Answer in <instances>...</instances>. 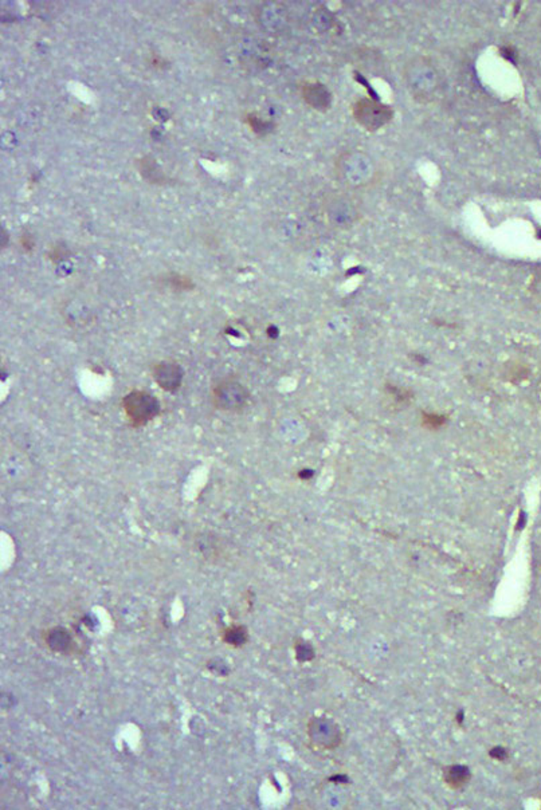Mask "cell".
<instances>
[{"label":"cell","mask_w":541,"mask_h":810,"mask_svg":"<svg viewBox=\"0 0 541 810\" xmlns=\"http://www.w3.org/2000/svg\"><path fill=\"white\" fill-rule=\"evenodd\" d=\"M247 121H249V124H250L251 129H253L254 132L260 133V135H265V133H268V132H269V130L271 129L270 122L261 121V119H260V118H257V117L249 116Z\"/></svg>","instance_id":"cell-17"},{"label":"cell","mask_w":541,"mask_h":810,"mask_svg":"<svg viewBox=\"0 0 541 810\" xmlns=\"http://www.w3.org/2000/svg\"><path fill=\"white\" fill-rule=\"evenodd\" d=\"M472 778L470 769L463 765H450L444 769V780L450 786L451 789H462L465 787Z\"/></svg>","instance_id":"cell-11"},{"label":"cell","mask_w":541,"mask_h":810,"mask_svg":"<svg viewBox=\"0 0 541 810\" xmlns=\"http://www.w3.org/2000/svg\"><path fill=\"white\" fill-rule=\"evenodd\" d=\"M139 171L143 174V177H146L150 183L154 184H163L165 183V177L161 172V170L157 168L156 163L153 160H150L148 157H143L140 160V165H139Z\"/></svg>","instance_id":"cell-12"},{"label":"cell","mask_w":541,"mask_h":810,"mask_svg":"<svg viewBox=\"0 0 541 810\" xmlns=\"http://www.w3.org/2000/svg\"><path fill=\"white\" fill-rule=\"evenodd\" d=\"M21 243H22V246L25 247V250H26V251H30L31 248H32V246H34V240L31 239V236L29 235V233H23V236H22V239H21Z\"/></svg>","instance_id":"cell-19"},{"label":"cell","mask_w":541,"mask_h":810,"mask_svg":"<svg viewBox=\"0 0 541 810\" xmlns=\"http://www.w3.org/2000/svg\"><path fill=\"white\" fill-rule=\"evenodd\" d=\"M327 213H328V218H330L332 224H334L336 227H341V229L351 227L352 224H355V222L359 218V213H358V209L355 208V205L348 199L341 198V196H337V198L330 200L328 207H327Z\"/></svg>","instance_id":"cell-8"},{"label":"cell","mask_w":541,"mask_h":810,"mask_svg":"<svg viewBox=\"0 0 541 810\" xmlns=\"http://www.w3.org/2000/svg\"><path fill=\"white\" fill-rule=\"evenodd\" d=\"M352 115L365 130L376 132L391 121L393 109L371 98H360L354 104Z\"/></svg>","instance_id":"cell-5"},{"label":"cell","mask_w":541,"mask_h":810,"mask_svg":"<svg viewBox=\"0 0 541 810\" xmlns=\"http://www.w3.org/2000/svg\"><path fill=\"white\" fill-rule=\"evenodd\" d=\"M295 649H296V658H297V660H299L300 663H306V662H310V660H313V659H314V656H316L313 645H312L310 643H308V641H303V640L296 641Z\"/></svg>","instance_id":"cell-14"},{"label":"cell","mask_w":541,"mask_h":810,"mask_svg":"<svg viewBox=\"0 0 541 810\" xmlns=\"http://www.w3.org/2000/svg\"><path fill=\"white\" fill-rule=\"evenodd\" d=\"M207 668L210 669L214 675H220V676H226L230 673V668L227 666L226 662H223L222 659H214L210 660Z\"/></svg>","instance_id":"cell-16"},{"label":"cell","mask_w":541,"mask_h":810,"mask_svg":"<svg viewBox=\"0 0 541 810\" xmlns=\"http://www.w3.org/2000/svg\"><path fill=\"white\" fill-rule=\"evenodd\" d=\"M47 647L57 653H66L73 647V637L63 627H54L46 635Z\"/></svg>","instance_id":"cell-10"},{"label":"cell","mask_w":541,"mask_h":810,"mask_svg":"<svg viewBox=\"0 0 541 810\" xmlns=\"http://www.w3.org/2000/svg\"><path fill=\"white\" fill-rule=\"evenodd\" d=\"M167 279H168V286H170V289L178 290V291H179V290H181V291H185V290L194 289V286H195V285H194V282H192L189 278H187V277H184V275H179V274H172V275H168V278H167Z\"/></svg>","instance_id":"cell-15"},{"label":"cell","mask_w":541,"mask_h":810,"mask_svg":"<svg viewBox=\"0 0 541 810\" xmlns=\"http://www.w3.org/2000/svg\"><path fill=\"white\" fill-rule=\"evenodd\" d=\"M404 78L413 97L422 104L433 102L439 93L441 76L426 57L411 59L404 69Z\"/></svg>","instance_id":"cell-2"},{"label":"cell","mask_w":541,"mask_h":810,"mask_svg":"<svg viewBox=\"0 0 541 810\" xmlns=\"http://www.w3.org/2000/svg\"><path fill=\"white\" fill-rule=\"evenodd\" d=\"M336 174L348 188L358 189L371 185L378 177V167L371 156L361 150H348L336 160Z\"/></svg>","instance_id":"cell-1"},{"label":"cell","mask_w":541,"mask_h":810,"mask_svg":"<svg viewBox=\"0 0 541 810\" xmlns=\"http://www.w3.org/2000/svg\"><path fill=\"white\" fill-rule=\"evenodd\" d=\"M152 376L156 384L165 392L174 393L181 389L184 380V369L175 361H160L153 365Z\"/></svg>","instance_id":"cell-7"},{"label":"cell","mask_w":541,"mask_h":810,"mask_svg":"<svg viewBox=\"0 0 541 810\" xmlns=\"http://www.w3.org/2000/svg\"><path fill=\"white\" fill-rule=\"evenodd\" d=\"M223 641L233 647H242L249 641V631L244 625H231L225 631Z\"/></svg>","instance_id":"cell-13"},{"label":"cell","mask_w":541,"mask_h":810,"mask_svg":"<svg viewBox=\"0 0 541 810\" xmlns=\"http://www.w3.org/2000/svg\"><path fill=\"white\" fill-rule=\"evenodd\" d=\"M532 290H533V292H535L538 297H540L541 299V275L536 277V279L533 281V284H532Z\"/></svg>","instance_id":"cell-20"},{"label":"cell","mask_w":541,"mask_h":810,"mask_svg":"<svg viewBox=\"0 0 541 810\" xmlns=\"http://www.w3.org/2000/svg\"><path fill=\"white\" fill-rule=\"evenodd\" d=\"M490 755H492L494 759L504 761V759L508 756V752H507L504 748H494V749L490 752Z\"/></svg>","instance_id":"cell-18"},{"label":"cell","mask_w":541,"mask_h":810,"mask_svg":"<svg viewBox=\"0 0 541 810\" xmlns=\"http://www.w3.org/2000/svg\"><path fill=\"white\" fill-rule=\"evenodd\" d=\"M302 98L310 108L319 112L330 111L333 100L330 89L320 82L305 84L302 87Z\"/></svg>","instance_id":"cell-9"},{"label":"cell","mask_w":541,"mask_h":810,"mask_svg":"<svg viewBox=\"0 0 541 810\" xmlns=\"http://www.w3.org/2000/svg\"><path fill=\"white\" fill-rule=\"evenodd\" d=\"M308 737L310 743L320 750H334L343 739L338 724L325 717L313 718L308 724Z\"/></svg>","instance_id":"cell-6"},{"label":"cell","mask_w":541,"mask_h":810,"mask_svg":"<svg viewBox=\"0 0 541 810\" xmlns=\"http://www.w3.org/2000/svg\"><path fill=\"white\" fill-rule=\"evenodd\" d=\"M249 397L250 393L247 388L234 377L220 378L211 388V403L222 412H241L247 404Z\"/></svg>","instance_id":"cell-3"},{"label":"cell","mask_w":541,"mask_h":810,"mask_svg":"<svg viewBox=\"0 0 541 810\" xmlns=\"http://www.w3.org/2000/svg\"><path fill=\"white\" fill-rule=\"evenodd\" d=\"M124 413L132 427H144L161 410L160 402L146 391H132L122 399Z\"/></svg>","instance_id":"cell-4"}]
</instances>
